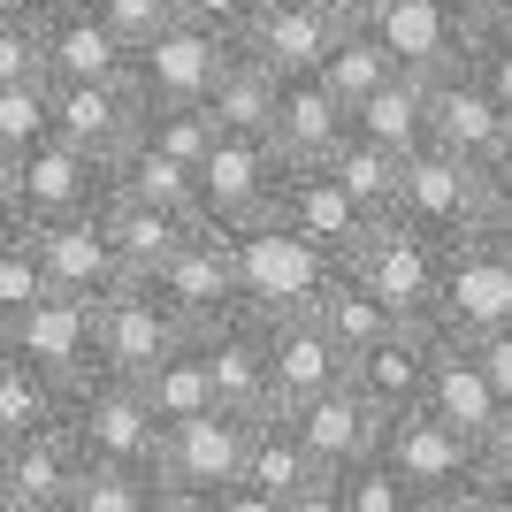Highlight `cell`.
<instances>
[{
    "mask_svg": "<svg viewBox=\"0 0 512 512\" xmlns=\"http://www.w3.org/2000/svg\"><path fill=\"white\" fill-rule=\"evenodd\" d=\"M115 199V161L69 146V138H39L31 153L0 161V222H69V214H100Z\"/></svg>",
    "mask_w": 512,
    "mask_h": 512,
    "instance_id": "obj_1",
    "label": "cell"
},
{
    "mask_svg": "<svg viewBox=\"0 0 512 512\" xmlns=\"http://www.w3.org/2000/svg\"><path fill=\"white\" fill-rule=\"evenodd\" d=\"M230 237H237V283H245V306L268 314V321L314 314L321 291H329L337 268H344V260L321 253L306 230H291L283 214H260V222H245V230H230Z\"/></svg>",
    "mask_w": 512,
    "mask_h": 512,
    "instance_id": "obj_2",
    "label": "cell"
},
{
    "mask_svg": "<svg viewBox=\"0 0 512 512\" xmlns=\"http://www.w3.org/2000/svg\"><path fill=\"white\" fill-rule=\"evenodd\" d=\"M344 268H352V276H360L367 291L390 306V314L406 321V329H436V314H444L451 245H436L428 230H413V222L383 214V222H375V237H367V245L344 260Z\"/></svg>",
    "mask_w": 512,
    "mask_h": 512,
    "instance_id": "obj_3",
    "label": "cell"
},
{
    "mask_svg": "<svg viewBox=\"0 0 512 512\" xmlns=\"http://www.w3.org/2000/svg\"><path fill=\"white\" fill-rule=\"evenodd\" d=\"M497 214V184L490 169H474V161H459V153L428 146L406 161V184H398V222H413V230H428L436 245H467V237L490 230Z\"/></svg>",
    "mask_w": 512,
    "mask_h": 512,
    "instance_id": "obj_4",
    "label": "cell"
},
{
    "mask_svg": "<svg viewBox=\"0 0 512 512\" xmlns=\"http://www.w3.org/2000/svg\"><path fill=\"white\" fill-rule=\"evenodd\" d=\"M360 23L390 46V62L406 77H451V69H467L474 39H482L474 0H367Z\"/></svg>",
    "mask_w": 512,
    "mask_h": 512,
    "instance_id": "obj_5",
    "label": "cell"
},
{
    "mask_svg": "<svg viewBox=\"0 0 512 512\" xmlns=\"http://www.w3.org/2000/svg\"><path fill=\"white\" fill-rule=\"evenodd\" d=\"M69 428H77V444L92 451V467L161 474V436H169V428L153 421L146 390L123 383V375H85V383L69 390Z\"/></svg>",
    "mask_w": 512,
    "mask_h": 512,
    "instance_id": "obj_6",
    "label": "cell"
},
{
    "mask_svg": "<svg viewBox=\"0 0 512 512\" xmlns=\"http://www.w3.org/2000/svg\"><path fill=\"white\" fill-rule=\"evenodd\" d=\"M291 169H299V161H283L276 138H260V130H222V146H214L207 169H199V214H207L214 230H245L260 214H276Z\"/></svg>",
    "mask_w": 512,
    "mask_h": 512,
    "instance_id": "obj_7",
    "label": "cell"
},
{
    "mask_svg": "<svg viewBox=\"0 0 512 512\" xmlns=\"http://www.w3.org/2000/svg\"><path fill=\"white\" fill-rule=\"evenodd\" d=\"M237 54H245L237 39H222V31L184 16V23H169L161 39H146L130 54V85H138L146 107H207Z\"/></svg>",
    "mask_w": 512,
    "mask_h": 512,
    "instance_id": "obj_8",
    "label": "cell"
},
{
    "mask_svg": "<svg viewBox=\"0 0 512 512\" xmlns=\"http://www.w3.org/2000/svg\"><path fill=\"white\" fill-rule=\"evenodd\" d=\"M383 459L398 467V482H406L421 505H436V497L474 490V482H482V444L459 436L451 421H436L428 406L398 413V421L383 428Z\"/></svg>",
    "mask_w": 512,
    "mask_h": 512,
    "instance_id": "obj_9",
    "label": "cell"
},
{
    "mask_svg": "<svg viewBox=\"0 0 512 512\" xmlns=\"http://www.w3.org/2000/svg\"><path fill=\"white\" fill-rule=\"evenodd\" d=\"M490 329H512V253L490 230L451 245L444 268V314H436V337L451 344H482Z\"/></svg>",
    "mask_w": 512,
    "mask_h": 512,
    "instance_id": "obj_10",
    "label": "cell"
},
{
    "mask_svg": "<svg viewBox=\"0 0 512 512\" xmlns=\"http://www.w3.org/2000/svg\"><path fill=\"white\" fill-rule=\"evenodd\" d=\"M192 344V321L176 314L153 283H123L115 299L100 306V367L123 375V383H146L153 367Z\"/></svg>",
    "mask_w": 512,
    "mask_h": 512,
    "instance_id": "obj_11",
    "label": "cell"
},
{
    "mask_svg": "<svg viewBox=\"0 0 512 512\" xmlns=\"http://www.w3.org/2000/svg\"><path fill=\"white\" fill-rule=\"evenodd\" d=\"M161 299L176 306V314L192 321V329H214L222 314H237L245 306V283H237V237L214 230V222H199L184 245H176L169 260H161V276H146Z\"/></svg>",
    "mask_w": 512,
    "mask_h": 512,
    "instance_id": "obj_12",
    "label": "cell"
},
{
    "mask_svg": "<svg viewBox=\"0 0 512 512\" xmlns=\"http://www.w3.org/2000/svg\"><path fill=\"white\" fill-rule=\"evenodd\" d=\"M0 352H23V360H39L46 375H62V383L107 375V367H100V306L46 291L31 314L0 321Z\"/></svg>",
    "mask_w": 512,
    "mask_h": 512,
    "instance_id": "obj_13",
    "label": "cell"
},
{
    "mask_svg": "<svg viewBox=\"0 0 512 512\" xmlns=\"http://www.w3.org/2000/svg\"><path fill=\"white\" fill-rule=\"evenodd\" d=\"M245 459H253V413H230V406L176 421L161 436V482L192 497H222L230 482H245Z\"/></svg>",
    "mask_w": 512,
    "mask_h": 512,
    "instance_id": "obj_14",
    "label": "cell"
},
{
    "mask_svg": "<svg viewBox=\"0 0 512 512\" xmlns=\"http://www.w3.org/2000/svg\"><path fill=\"white\" fill-rule=\"evenodd\" d=\"M199 352H207L214 367V398L230 413H283L276 406V344H268V314H253V306H237V314H222L214 329H199Z\"/></svg>",
    "mask_w": 512,
    "mask_h": 512,
    "instance_id": "obj_15",
    "label": "cell"
},
{
    "mask_svg": "<svg viewBox=\"0 0 512 512\" xmlns=\"http://www.w3.org/2000/svg\"><path fill=\"white\" fill-rule=\"evenodd\" d=\"M352 16L329 8V0H268L260 23L245 31V54H253L268 77H321L329 54L344 46Z\"/></svg>",
    "mask_w": 512,
    "mask_h": 512,
    "instance_id": "obj_16",
    "label": "cell"
},
{
    "mask_svg": "<svg viewBox=\"0 0 512 512\" xmlns=\"http://www.w3.org/2000/svg\"><path fill=\"white\" fill-rule=\"evenodd\" d=\"M276 214L291 222V230H306L321 245V253H337V260H352L375 237V222L383 214L367 207L352 184H344L337 169H321V161H306V169H291V184H283V199H276Z\"/></svg>",
    "mask_w": 512,
    "mask_h": 512,
    "instance_id": "obj_17",
    "label": "cell"
},
{
    "mask_svg": "<svg viewBox=\"0 0 512 512\" xmlns=\"http://www.w3.org/2000/svg\"><path fill=\"white\" fill-rule=\"evenodd\" d=\"M92 474V451L77 444V428H39V436H16L0 444V505H46L69 512L77 482Z\"/></svg>",
    "mask_w": 512,
    "mask_h": 512,
    "instance_id": "obj_18",
    "label": "cell"
},
{
    "mask_svg": "<svg viewBox=\"0 0 512 512\" xmlns=\"http://www.w3.org/2000/svg\"><path fill=\"white\" fill-rule=\"evenodd\" d=\"M138 46L92 8V0H46V77L54 85H107L130 77Z\"/></svg>",
    "mask_w": 512,
    "mask_h": 512,
    "instance_id": "obj_19",
    "label": "cell"
},
{
    "mask_svg": "<svg viewBox=\"0 0 512 512\" xmlns=\"http://www.w3.org/2000/svg\"><path fill=\"white\" fill-rule=\"evenodd\" d=\"M291 428L306 436V451L321 459V474H344V467H360V459H375V451H383L390 413L375 406V398H367L352 375H344L337 390H321V398L291 406Z\"/></svg>",
    "mask_w": 512,
    "mask_h": 512,
    "instance_id": "obj_20",
    "label": "cell"
},
{
    "mask_svg": "<svg viewBox=\"0 0 512 512\" xmlns=\"http://www.w3.org/2000/svg\"><path fill=\"white\" fill-rule=\"evenodd\" d=\"M39 253H46V283L62 299H92L107 306L115 291L130 283L115 237H107V214H69V222H46L39 230Z\"/></svg>",
    "mask_w": 512,
    "mask_h": 512,
    "instance_id": "obj_21",
    "label": "cell"
},
{
    "mask_svg": "<svg viewBox=\"0 0 512 512\" xmlns=\"http://www.w3.org/2000/svg\"><path fill=\"white\" fill-rule=\"evenodd\" d=\"M436 146L474 161V169H497L512 153V107L474 77V62L436 77Z\"/></svg>",
    "mask_w": 512,
    "mask_h": 512,
    "instance_id": "obj_22",
    "label": "cell"
},
{
    "mask_svg": "<svg viewBox=\"0 0 512 512\" xmlns=\"http://www.w3.org/2000/svg\"><path fill=\"white\" fill-rule=\"evenodd\" d=\"M268 344H276V406H306V398H321V390H337L344 375H352V360H344V344L321 329V314H283L268 321Z\"/></svg>",
    "mask_w": 512,
    "mask_h": 512,
    "instance_id": "obj_23",
    "label": "cell"
},
{
    "mask_svg": "<svg viewBox=\"0 0 512 512\" xmlns=\"http://www.w3.org/2000/svg\"><path fill=\"white\" fill-rule=\"evenodd\" d=\"M428 413L451 421L459 436H474V444H490L497 428L512 421L497 383H490V367H482V352H474V344H451V337H444V352H436V375H428Z\"/></svg>",
    "mask_w": 512,
    "mask_h": 512,
    "instance_id": "obj_24",
    "label": "cell"
},
{
    "mask_svg": "<svg viewBox=\"0 0 512 512\" xmlns=\"http://www.w3.org/2000/svg\"><path fill=\"white\" fill-rule=\"evenodd\" d=\"M436 352H444V337H436V329H398V337H383L375 352H360V360H352V383H360L367 398H375V406L398 421V413L428 406Z\"/></svg>",
    "mask_w": 512,
    "mask_h": 512,
    "instance_id": "obj_25",
    "label": "cell"
},
{
    "mask_svg": "<svg viewBox=\"0 0 512 512\" xmlns=\"http://www.w3.org/2000/svg\"><path fill=\"white\" fill-rule=\"evenodd\" d=\"M344 130H352V107L329 92V77H283L276 92V123H268V138L283 146V161H329V153L344 146Z\"/></svg>",
    "mask_w": 512,
    "mask_h": 512,
    "instance_id": "obj_26",
    "label": "cell"
},
{
    "mask_svg": "<svg viewBox=\"0 0 512 512\" xmlns=\"http://www.w3.org/2000/svg\"><path fill=\"white\" fill-rule=\"evenodd\" d=\"M107 237H115V253H123V268H130V283H146V276H161V260L184 245V237L207 222V214H184V207H153V199H107Z\"/></svg>",
    "mask_w": 512,
    "mask_h": 512,
    "instance_id": "obj_27",
    "label": "cell"
},
{
    "mask_svg": "<svg viewBox=\"0 0 512 512\" xmlns=\"http://www.w3.org/2000/svg\"><path fill=\"white\" fill-rule=\"evenodd\" d=\"M352 130L375 138V146H390L398 161L428 153V146H436V77H406V69H398V77L352 115Z\"/></svg>",
    "mask_w": 512,
    "mask_h": 512,
    "instance_id": "obj_28",
    "label": "cell"
},
{
    "mask_svg": "<svg viewBox=\"0 0 512 512\" xmlns=\"http://www.w3.org/2000/svg\"><path fill=\"white\" fill-rule=\"evenodd\" d=\"M69 390L62 375H46L39 360H23V352H0V444H16V436H39V428H62L69 421Z\"/></svg>",
    "mask_w": 512,
    "mask_h": 512,
    "instance_id": "obj_29",
    "label": "cell"
},
{
    "mask_svg": "<svg viewBox=\"0 0 512 512\" xmlns=\"http://www.w3.org/2000/svg\"><path fill=\"white\" fill-rule=\"evenodd\" d=\"M245 482L276 490L283 505L321 482V459L306 451V436L291 428V413H260V421H253V459H245Z\"/></svg>",
    "mask_w": 512,
    "mask_h": 512,
    "instance_id": "obj_30",
    "label": "cell"
},
{
    "mask_svg": "<svg viewBox=\"0 0 512 512\" xmlns=\"http://www.w3.org/2000/svg\"><path fill=\"white\" fill-rule=\"evenodd\" d=\"M321 329H329V337L344 344V360H360V352H375V344L383 337H398V329H406V321L390 314L383 299H375V291H367L360 276H352V268H337V283H329V291H321Z\"/></svg>",
    "mask_w": 512,
    "mask_h": 512,
    "instance_id": "obj_31",
    "label": "cell"
},
{
    "mask_svg": "<svg viewBox=\"0 0 512 512\" xmlns=\"http://www.w3.org/2000/svg\"><path fill=\"white\" fill-rule=\"evenodd\" d=\"M138 390H146V406H153V421H161V428L199 421V413L222 406V398H214V367H207V352H199V329H192V344H184V352H169V360L153 367Z\"/></svg>",
    "mask_w": 512,
    "mask_h": 512,
    "instance_id": "obj_32",
    "label": "cell"
},
{
    "mask_svg": "<svg viewBox=\"0 0 512 512\" xmlns=\"http://www.w3.org/2000/svg\"><path fill=\"white\" fill-rule=\"evenodd\" d=\"M115 192H123V199H153V207L199 214V169H184V161H176V153H161L153 138H138V146L115 161Z\"/></svg>",
    "mask_w": 512,
    "mask_h": 512,
    "instance_id": "obj_33",
    "label": "cell"
},
{
    "mask_svg": "<svg viewBox=\"0 0 512 512\" xmlns=\"http://www.w3.org/2000/svg\"><path fill=\"white\" fill-rule=\"evenodd\" d=\"M321 77H329V92H337V100L352 107V115H360V107L375 100V92H383L390 77H398V62H390V46L375 39V31H367L360 16H352V31H344V46L329 54V69H321Z\"/></svg>",
    "mask_w": 512,
    "mask_h": 512,
    "instance_id": "obj_34",
    "label": "cell"
},
{
    "mask_svg": "<svg viewBox=\"0 0 512 512\" xmlns=\"http://www.w3.org/2000/svg\"><path fill=\"white\" fill-rule=\"evenodd\" d=\"M321 169H337L352 192L367 199L375 214H398V184H406V161L390 146H375V138H360V130H344V146L321 161Z\"/></svg>",
    "mask_w": 512,
    "mask_h": 512,
    "instance_id": "obj_35",
    "label": "cell"
},
{
    "mask_svg": "<svg viewBox=\"0 0 512 512\" xmlns=\"http://www.w3.org/2000/svg\"><path fill=\"white\" fill-rule=\"evenodd\" d=\"M0 85H54L46 77V0H0Z\"/></svg>",
    "mask_w": 512,
    "mask_h": 512,
    "instance_id": "obj_36",
    "label": "cell"
},
{
    "mask_svg": "<svg viewBox=\"0 0 512 512\" xmlns=\"http://www.w3.org/2000/svg\"><path fill=\"white\" fill-rule=\"evenodd\" d=\"M276 92H283V77H268L253 54H237L207 107H214V123H222V130H260V138H268V123H276Z\"/></svg>",
    "mask_w": 512,
    "mask_h": 512,
    "instance_id": "obj_37",
    "label": "cell"
},
{
    "mask_svg": "<svg viewBox=\"0 0 512 512\" xmlns=\"http://www.w3.org/2000/svg\"><path fill=\"white\" fill-rule=\"evenodd\" d=\"M54 283H46V253H39V230L31 222H0V321L31 314Z\"/></svg>",
    "mask_w": 512,
    "mask_h": 512,
    "instance_id": "obj_38",
    "label": "cell"
},
{
    "mask_svg": "<svg viewBox=\"0 0 512 512\" xmlns=\"http://www.w3.org/2000/svg\"><path fill=\"white\" fill-rule=\"evenodd\" d=\"M161 153H176L184 169H207V153L222 146V123H214V107H146V130Z\"/></svg>",
    "mask_w": 512,
    "mask_h": 512,
    "instance_id": "obj_39",
    "label": "cell"
},
{
    "mask_svg": "<svg viewBox=\"0 0 512 512\" xmlns=\"http://www.w3.org/2000/svg\"><path fill=\"white\" fill-rule=\"evenodd\" d=\"M54 138V85H0V161Z\"/></svg>",
    "mask_w": 512,
    "mask_h": 512,
    "instance_id": "obj_40",
    "label": "cell"
},
{
    "mask_svg": "<svg viewBox=\"0 0 512 512\" xmlns=\"http://www.w3.org/2000/svg\"><path fill=\"white\" fill-rule=\"evenodd\" d=\"M337 490H344V512H421V497L398 482V467H390L383 451H375V459H360V467H344Z\"/></svg>",
    "mask_w": 512,
    "mask_h": 512,
    "instance_id": "obj_41",
    "label": "cell"
},
{
    "mask_svg": "<svg viewBox=\"0 0 512 512\" xmlns=\"http://www.w3.org/2000/svg\"><path fill=\"white\" fill-rule=\"evenodd\" d=\"M161 474H138V467H92L69 497V512H146Z\"/></svg>",
    "mask_w": 512,
    "mask_h": 512,
    "instance_id": "obj_42",
    "label": "cell"
},
{
    "mask_svg": "<svg viewBox=\"0 0 512 512\" xmlns=\"http://www.w3.org/2000/svg\"><path fill=\"white\" fill-rule=\"evenodd\" d=\"M92 8H100L130 46H146V39H161L169 23H184V0H92Z\"/></svg>",
    "mask_w": 512,
    "mask_h": 512,
    "instance_id": "obj_43",
    "label": "cell"
},
{
    "mask_svg": "<svg viewBox=\"0 0 512 512\" xmlns=\"http://www.w3.org/2000/svg\"><path fill=\"white\" fill-rule=\"evenodd\" d=\"M467 62H474V77H482V85L512 107V31H490V23H482V39H474Z\"/></svg>",
    "mask_w": 512,
    "mask_h": 512,
    "instance_id": "obj_44",
    "label": "cell"
},
{
    "mask_svg": "<svg viewBox=\"0 0 512 512\" xmlns=\"http://www.w3.org/2000/svg\"><path fill=\"white\" fill-rule=\"evenodd\" d=\"M260 8H268V0H184L192 23H207V31H222V39H237V46H245V31L260 23Z\"/></svg>",
    "mask_w": 512,
    "mask_h": 512,
    "instance_id": "obj_45",
    "label": "cell"
},
{
    "mask_svg": "<svg viewBox=\"0 0 512 512\" xmlns=\"http://www.w3.org/2000/svg\"><path fill=\"white\" fill-rule=\"evenodd\" d=\"M482 490H490V497H497V505H505V512H512V421H505V428H497L490 444H482Z\"/></svg>",
    "mask_w": 512,
    "mask_h": 512,
    "instance_id": "obj_46",
    "label": "cell"
},
{
    "mask_svg": "<svg viewBox=\"0 0 512 512\" xmlns=\"http://www.w3.org/2000/svg\"><path fill=\"white\" fill-rule=\"evenodd\" d=\"M474 352H482V367H490V383H497V398H505V413H512V329H490Z\"/></svg>",
    "mask_w": 512,
    "mask_h": 512,
    "instance_id": "obj_47",
    "label": "cell"
},
{
    "mask_svg": "<svg viewBox=\"0 0 512 512\" xmlns=\"http://www.w3.org/2000/svg\"><path fill=\"white\" fill-rule=\"evenodd\" d=\"M207 512H283V497L260 490V482H230L222 497H207Z\"/></svg>",
    "mask_w": 512,
    "mask_h": 512,
    "instance_id": "obj_48",
    "label": "cell"
},
{
    "mask_svg": "<svg viewBox=\"0 0 512 512\" xmlns=\"http://www.w3.org/2000/svg\"><path fill=\"white\" fill-rule=\"evenodd\" d=\"M283 512H344V490H337V474H321L314 490H299V497H291Z\"/></svg>",
    "mask_w": 512,
    "mask_h": 512,
    "instance_id": "obj_49",
    "label": "cell"
},
{
    "mask_svg": "<svg viewBox=\"0 0 512 512\" xmlns=\"http://www.w3.org/2000/svg\"><path fill=\"white\" fill-rule=\"evenodd\" d=\"M421 512H505V505L474 482V490H451V497H436V505H421Z\"/></svg>",
    "mask_w": 512,
    "mask_h": 512,
    "instance_id": "obj_50",
    "label": "cell"
},
{
    "mask_svg": "<svg viewBox=\"0 0 512 512\" xmlns=\"http://www.w3.org/2000/svg\"><path fill=\"white\" fill-rule=\"evenodd\" d=\"M146 512H207V497H192V490H176V482H161L153 490V505Z\"/></svg>",
    "mask_w": 512,
    "mask_h": 512,
    "instance_id": "obj_51",
    "label": "cell"
},
{
    "mask_svg": "<svg viewBox=\"0 0 512 512\" xmlns=\"http://www.w3.org/2000/svg\"><path fill=\"white\" fill-rule=\"evenodd\" d=\"M474 16L490 23V31H512V0H474Z\"/></svg>",
    "mask_w": 512,
    "mask_h": 512,
    "instance_id": "obj_52",
    "label": "cell"
},
{
    "mask_svg": "<svg viewBox=\"0 0 512 512\" xmlns=\"http://www.w3.org/2000/svg\"><path fill=\"white\" fill-rule=\"evenodd\" d=\"M490 237H497V245L512 253V199H497V214H490Z\"/></svg>",
    "mask_w": 512,
    "mask_h": 512,
    "instance_id": "obj_53",
    "label": "cell"
},
{
    "mask_svg": "<svg viewBox=\"0 0 512 512\" xmlns=\"http://www.w3.org/2000/svg\"><path fill=\"white\" fill-rule=\"evenodd\" d=\"M490 184H497V199H512V153H505V161L490 169Z\"/></svg>",
    "mask_w": 512,
    "mask_h": 512,
    "instance_id": "obj_54",
    "label": "cell"
},
{
    "mask_svg": "<svg viewBox=\"0 0 512 512\" xmlns=\"http://www.w3.org/2000/svg\"><path fill=\"white\" fill-rule=\"evenodd\" d=\"M329 8H344V16H360V8H367V0H329Z\"/></svg>",
    "mask_w": 512,
    "mask_h": 512,
    "instance_id": "obj_55",
    "label": "cell"
},
{
    "mask_svg": "<svg viewBox=\"0 0 512 512\" xmlns=\"http://www.w3.org/2000/svg\"><path fill=\"white\" fill-rule=\"evenodd\" d=\"M0 512H46V505H0Z\"/></svg>",
    "mask_w": 512,
    "mask_h": 512,
    "instance_id": "obj_56",
    "label": "cell"
}]
</instances>
